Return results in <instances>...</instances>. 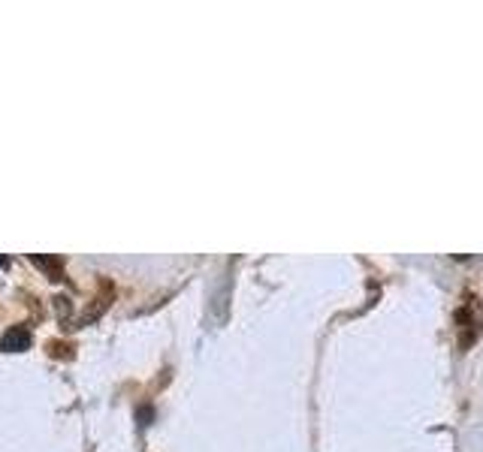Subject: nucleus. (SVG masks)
Returning a JSON list of instances; mask_svg holds the SVG:
<instances>
[{"instance_id": "nucleus-1", "label": "nucleus", "mask_w": 483, "mask_h": 452, "mask_svg": "<svg viewBox=\"0 0 483 452\" xmlns=\"http://www.w3.org/2000/svg\"><path fill=\"white\" fill-rule=\"evenodd\" d=\"M27 347H30V331L21 329V326L10 329L3 338H0V350L3 353H21V350H27Z\"/></svg>"}, {"instance_id": "nucleus-2", "label": "nucleus", "mask_w": 483, "mask_h": 452, "mask_svg": "<svg viewBox=\"0 0 483 452\" xmlns=\"http://www.w3.org/2000/svg\"><path fill=\"white\" fill-rule=\"evenodd\" d=\"M0 266H6V256H0Z\"/></svg>"}]
</instances>
